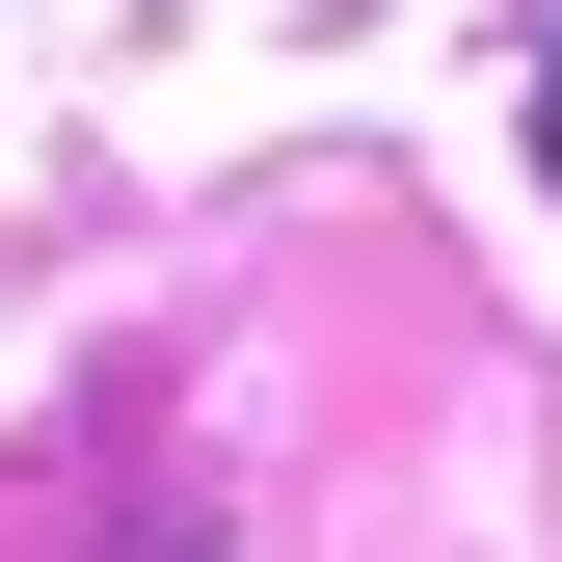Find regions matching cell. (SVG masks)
Here are the masks:
<instances>
[{"label":"cell","instance_id":"obj_1","mask_svg":"<svg viewBox=\"0 0 562 562\" xmlns=\"http://www.w3.org/2000/svg\"><path fill=\"white\" fill-rule=\"evenodd\" d=\"M536 188H562V54H536Z\"/></svg>","mask_w":562,"mask_h":562}]
</instances>
